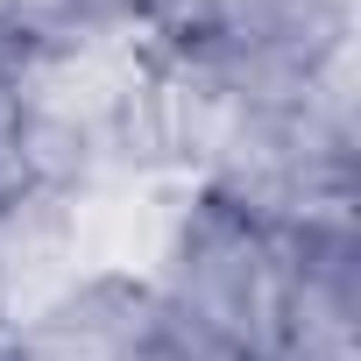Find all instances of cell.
I'll return each instance as SVG.
<instances>
[{
    "mask_svg": "<svg viewBox=\"0 0 361 361\" xmlns=\"http://www.w3.org/2000/svg\"><path fill=\"white\" fill-rule=\"evenodd\" d=\"M290 283H298V255H290L283 227L206 192L163 248L156 305L241 361H276L283 319H290Z\"/></svg>",
    "mask_w": 361,
    "mask_h": 361,
    "instance_id": "cell-1",
    "label": "cell"
},
{
    "mask_svg": "<svg viewBox=\"0 0 361 361\" xmlns=\"http://www.w3.org/2000/svg\"><path fill=\"white\" fill-rule=\"evenodd\" d=\"M36 177V149H29V121H22V99H15V78L0 71V206L22 199Z\"/></svg>",
    "mask_w": 361,
    "mask_h": 361,
    "instance_id": "cell-3",
    "label": "cell"
},
{
    "mask_svg": "<svg viewBox=\"0 0 361 361\" xmlns=\"http://www.w3.org/2000/svg\"><path fill=\"white\" fill-rule=\"evenodd\" d=\"M78 283V199L64 185H29L0 206V326H22Z\"/></svg>",
    "mask_w": 361,
    "mask_h": 361,
    "instance_id": "cell-2",
    "label": "cell"
}]
</instances>
